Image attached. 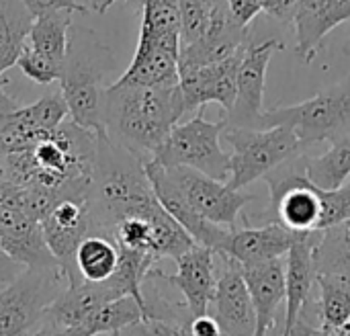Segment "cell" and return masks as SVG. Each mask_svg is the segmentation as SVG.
Instances as JSON below:
<instances>
[{
    "mask_svg": "<svg viewBox=\"0 0 350 336\" xmlns=\"http://www.w3.org/2000/svg\"><path fill=\"white\" fill-rule=\"evenodd\" d=\"M248 292L252 296V304L256 310L258 326L256 331L269 333L275 326V314L279 306L285 302V257L271 259L258 265L240 267Z\"/></svg>",
    "mask_w": 350,
    "mask_h": 336,
    "instance_id": "23",
    "label": "cell"
},
{
    "mask_svg": "<svg viewBox=\"0 0 350 336\" xmlns=\"http://www.w3.org/2000/svg\"><path fill=\"white\" fill-rule=\"evenodd\" d=\"M113 68V49L92 29L76 27L70 31L68 51L57 80L59 92L68 105L70 119L94 133H105V78Z\"/></svg>",
    "mask_w": 350,
    "mask_h": 336,
    "instance_id": "4",
    "label": "cell"
},
{
    "mask_svg": "<svg viewBox=\"0 0 350 336\" xmlns=\"http://www.w3.org/2000/svg\"><path fill=\"white\" fill-rule=\"evenodd\" d=\"M178 55L180 37L152 35L139 31L133 60L117 82L139 86L178 84Z\"/></svg>",
    "mask_w": 350,
    "mask_h": 336,
    "instance_id": "16",
    "label": "cell"
},
{
    "mask_svg": "<svg viewBox=\"0 0 350 336\" xmlns=\"http://www.w3.org/2000/svg\"><path fill=\"white\" fill-rule=\"evenodd\" d=\"M31 336H86L80 326L68 328V326H53V324H41Z\"/></svg>",
    "mask_w": 350,
    "mask_h": 336,
    "instance_id": "40",
    "label": "cell"
},
{
    "mask_svg": "<svg viewBox=\"0 0 350 336\" xmlns=\"http://www.w3.org/2000/svg\"><path fill=\"white\" fill-rule=\"evenodd\" d=\"M215 257H217L215 250L195 244L185 255L174 259V263H176L174 275H168V273L160 271L158 267H154L150 271V275L176 287L183 294L185 304L189 306L191 314L201 316V314L209 312V304H211L215 287H217Z\"/></svg>",
    "mask_w": 350,
    "mask_h": 336,
    "instance_id": "14",
    "label": "cell"
},
{
    "mask_svg": "<svg viewBox=\"0 0 350 336\" xmlns=\"http://www.w3.org/2000/svg\"><path fill=\"white\" fill-rule=\"evenodd\" d=\"M283 2H285V6H287V10H289V23H291V16H293V10H295L297 0H283Z\"/></svg>",
    "mask_w": 350,
    "mask_h": 336,
    "instance_id": "42",
    "label": "cell"
},
{
    "mask_svg": "<svg viewBox=\"0 0 350 336\" xmlns=\"http://www.w3.org/2000/svg\"><path fill=\"white\" fill-rule=\"evenodd\" d=\"M224 140L232 146L230 179L226 183L238 191L258 179H265L283 162L306 152L297 133L287 125L252 129L232 127L226 123Z\"/></svg>",
    "mask_w": 350,
    "mask_h": 336,
    "instance_id": "6",
    "label": "cell"
},
{
    "mask_svg": "<svg viewBox=\"0 0 350 336\" xmlns=\"http://www.w3.org/2000/svg\"><path fill=\"white\" fill-rule=\"evenodd\" d=\"M318 273H334L350 277V218L338 226L322 230L316 246Z\"/></svg>",
    "mask_w": 350,
    "mask_h": 336,
    "instance_id": "30",
    "label": "cell"
},
{
    "mask_svg": "<svg viewBox=\"0 0 350 336\" xmlns=\"http://www.w3.org/2000/svg\"><path fill=\"white\" fill-rule=\"evenodd\" d=\"M90 234H105L127 216L152 214L160 205L146 172V162L96 133V160L88 191Z\"/></svg>",
    "mask_w": 350,
    "mask_h": 336,
    "instance_id": "3",
    "label": "cell"
},
{
    "mask_svg": "<svg viewBox=\"0 0 350 336\" xmlns=\"http://www.w3.org/2000/svg\"><path fill=\"white\" fill-rule=\"evenodd\" d=\"M68 287L62 265L27 267L0 292V336H31L47 308Z\"/></svg>",
    "mask_w": 350,
    "mask_h": 336,
    "instance_id": "7",
    "label": "cell"
},
{
    "mask_svg": "<svg viewBox=\"0 0 350 336\" xmlns=\"http://www.w3.org/2000/svg\"><path fill=\"white\" fill-rule=\"evenodd\" d=\"M285 43L271 37L262 43H252L244 49L242 64L236 78V101L226 113V123L232 127L260 129L265 115V84L271 57L281 51Z\"/></svg>",
    "mask_w": 350,
    "mask_h": 336,
    "instance_id": "10",
    "label": "cell"
},
{
    "mask_svg": "<svg viewBox=\"0 0 350 336\" xmlns=\"http://www.w3.org/2000/svg\"><path fill=\"white\" fill-rule=\"evenodd\" d=\"M180 12V47L201 39L211 23L213 6L205 0H178Z\"/></svg>",
    "mask_w": 350,
    "mask_h": 336,
    "instance_id": "31",
    "label": "cell"
},
{
    "mask_svg": "<svg viewBox=\"0 0 350 336\" xmlns=\"http://www.w3.org/2000/svg\"><path fill=\"white\" fill-rule=\"evenodd\" d=\"M146 172H148V179L152 183V189L160 201V205L189 232V236L201 244V246H207L211 250L217 253L228 228L226 226H219V224H213L209 220H205L203 216H199L191 205L189 201L183 197V193L178 191V187L172 183V179L168 177L166 168L160 166L158 162L154 160H148L146 162Z\"/></svg>",
    "mask_w": 350,
    "mask_h": 336,
    "instance_id": "19",
    "label": "cell"
},
{
    "mask_svg": "<svg viewBox=\"0 0 350 336\" xmlns=\"http://www.w3.org/2000/svg\"><path fill=\"white\" fill-rule=\"evenodd\" d=\"M350 18V0H297L291 23L295 27V51L312 64L326 35Z\"/></svg>",
    "mask_w": 350,
    "mask_h": 336,
    "instance_id": "21",
    "label": "cell"
},
{
    "mask_svg": "<svg viewBox=\"0 0 350 336\" xmlns=\"http://www.w3.org/2000/svg\"><path fill=\"white\" fill-rule=\"evenodd\" d=\"M166 172L199 216L226 228H236L242 209L254 199L244 191L232 189L226 181L213 179L195 168L172 166L166 168Z\"/></svg>",
    "mask_w": 350,
    "mask_h": 336,
    "instance_id": "9",
    "label": "cell"
},
{
    "mask_svg": "<svg viewBox=\"0 0 350 336\" xmlns=\"http://www.w3.org/2000/svg\"><path fill=\"white\" fill-rule=\"evenodd\" d=\"M0 242L25 267L59 265L49 250L41 222L31 218L18 203V187H0Z\"/></svg>",
    "mask_w": 350,
    "mask_h": 336,
    "instance_id": "11",
    "label": "cell"
},
{
    "mask_svg": "<svg viewBox=\"0 0 350 336\" xmlns=\"http://www.w3.org/2000/svg\"><path fill=\"white\" fill-rule=\"evenodd\" d=\"M205 109L197 111L189 121L178 123L154 152L152 160L160 166H187L213 179H230V154L221 150L226 119L207 121Z\"/></svg>",
    "mask_w": 350,
    "mask_h": 336,
    "instance_id": "8",
    "label": "cell"
},
{
    "mask_svg": "<svg viewBox=\"0 0 350 336\" xmlns=\"http://www.w3.org/2000/svg\"><path fill=\"white\" fill-rule=\"evenodd\" d=\"M146 336H185L183 328L178 324L166 322V320H158V318H144L142 320Z\"/></svg>",
    "mask_w": 350,
    "mask_h": 336,
    "instance_id": "37",
    "label": "cell"
},
{
    "mask_svg": "<svg viewBox=\"0 0 350 336\" xmlns=\"http://www.w3.org/2000/svg\"><path fill=\"white\" fill-rule=\"evenodd\" d=\"M111 336H146V331H144L142 322H135V324H129L121 331H115Z\"/></svg>",
    "mask_w": 350,
    "mask_h": 336,
    "instance_id": "41",
    "label": "cell"
},
{
    "mask_svg": "<svg viewBox=\"0 0 350 336\" xmlns=\"http://www.w3.org/2000/svg\"><path fill=\"white\" fill-rule=\"evenodd\" d=\"M250 45V33L244 27H238L226 8V2L213 6L211 23L207 33L191 45L180 47L178 68H197L209 66L221 60H228Z\"/></svg>",
    "mask_w": 350,
    "mask_h": 336,
    "instance_id": "17",
    "label": "cell"
},
{
    "mask_svg": "<svg viewBox=\"0 0 350 336\" xmlns=\"http://www.w3.org/2000/svg\"><path fill=\"white\" fill-rule=\"evenodd\" d=\"M183 335L185 336H224L219 324L211 314H201V316H189L183 324Z\"/></svg>",
    "mask_w": 350,
    "mask_h": 336,
    "instance_id": "35",
    "label": "cell"
},
{
    "mask_svg": "<svg viewBox=\"0 0 350 336\" xmlns=\"http://www.w3.org/2000/svg\"><path fill=\"white\" fill-rule=\"evenodd\" d=\"M322 232H301L285 255V328L291 331L295 320L304 314L312 287L316 283V246Z\"/></svg>",
    "mask_w": 350,
    "mask_h": 336,
    "instance_id": "18",
    "label": "cell"
},
{
    "mask_svg": "<svg viewBox=\"0 0 350 336\" xmlns=\"http://www.w3.org/2000/svg\"><path fill=\"white\" fill-rule=\"evenodd\" d=\"M31 25L33 16L23 0H0V78L8 68L16 66Z\"/></svg>",
    "mask_w": 350,
    "mask_h": 336,
    "instance_id": "26",
    "label": "cell"
},
{
    "mask_svg": "<svg viewBox=\"0 0 350 336\" xmlns=\"http://www.w3.org/2000/svg\"><path fill=\"white\" fill-rule=\"evenodd\" d=\"M45 242L70 277L78 244L90 234V211L86 199H62L41 222Z\"/></svg>",
    "mask_w": 350,
    "mask_h": 336,
    "instance_id": "20",
    "label": "cell"
},
{
    "mask_svg": "<svg viewBox=\"0 0 350 336\" xmlns=\"http://www.w3.org/2000/svg\"><path fill=\"white\" fill-rule=\"evenodd\" d=\"M262 8V12L275 16L277 21H283V23H289V10L285 6L283 0H256Z\"/></svg>",
    "mask_w": 350,
    "mask_h": 336,
    "instance_id": "39",
    "label": "cell"
},
{
    "mask_svg": "<svg viewBox=\"0 0 350 336\" xmlns=\"http://www.w3.org/2000/svg\"><path fill=\"white\" fill-rule=\"evenodd\" d=\"M16 68L33 82L37 84H51L55 80H59V72L62 68L53 62H49L47 57L39 55L35 49H31L29 43L23 45L18 60H16Z\"/></svg>",
    "mask_w": 350,
    "mask_h": 336,
    "instance_id": "32",
    "label": "cell"
},
{
    "mask_svg": "<svg viewBox=\"0 0 350 336\" xmlns=\"http://www.w3.org/2000/svg\"><path fill=\"white\" fill-rule=\"evenodd\" d=\"M334 336H350V320L349 322H347V324H345V326H342V328H340V331H338V333H336V335Z\"/></svg>",
    "mask_w": 350,
    "mask_h": 336,
    "instance_id": "43",
    "label": "cell"
},
{
    "mask_svg": "<svg viewBox=\"0 0 350 336\" xmlns=\"http://www.w3.org/2000/svg\"><path fill=\"white\" fill-rule=\"evenodd\" d=\"M320 287V328L334 336L350 320V277L318 273Z\"/></svg>",
    "mask_w": 350,
    "mask_h": 336,
    "instance_id": "27",
    "label": "cell"
},
{
    "mask_svg": "<svg viewBox=\"0 0 350 336\" xmlns=\"http://www.w3.org/2000/svg\"><path fill=\"white\" fill-rule=\"evenodd\" d=\"M318 336H330L326 331H322V328H318Z\"/></svg>",
    "mask_w": 350,
    "mask_h": 336,
    "instance_id": "46",
    "label": "cell"
},
{
    "mask_svg": "<svg viewBox=\"0 0 350 336\" xmlns=\"http://www.w3.org/2000/svg\"><path fill=\"white\" fill-rule=\"evenodd\" d=\"M144 318V306L133 296H123L94 310L80 328L86 336L113 335L115 331L142 322Z\"/></svg>",
    "mask_w": 350,
    "mask_h": 336,
    "instance_id": "29",
    "label": "cell"
},
{
    "mask_svg": "<svg viewBox=\"0 0 350 336\" xmlns=\"http://www.w3.org/2000/svg\"><path fill=\"white\" fill-rule=\"evenodd\" d=\"M345 53H347V55H350V39L347 41V45H345Z\"/></svg>",
    "mask_w": 350,
    "mask_h": 336,
    "instance_id": "45",
    "label": "cell"
},
{
    "mask_svg": "<svg viewBox=\"0 0 350 336\" xmlns=\"http://www.w3.org/2000/svg\"><path fill=\"white\" fill-rule=\"evenodd\" d=\"M207 4H211V6H215V4H221V2H226V0H205Z\"/></svg>",
    "mask_w": 350,
    "mask_h": 336,
    "instance_id": "44",
    "label": "cell"
},
{
    "mask_svg": "<svg viewBox=\"0 0 350 336\" xmlns=\"http://www.w3.org/2000/svg\"><path fill=\"white\" fill-rule=\"evenodd\" d=\"M23 4L31 12L33 18L47 14V12H55V10H68V12H80V14L88 10V6L78 0H23Z\"/></svg>",
    "mask_w": 350,
    "mask_h": 336,
    "instance_id": "33",
    "label": "cell"
},
{
    "mask_svg": "<svg viewBox=\"0 0 350 336\" xmlns=\"http://www.w3.org/2000/svg\"><path fill=\"white\" fill-rule=\"evenodd\" d=\"M119 267V246L113 238L105 234H88L76 248L74 269L68 277V283L74 281H92L100 283L115 275Z\"/></svg>",
    "mask_w": 350,
    "mask_h": 336,
    "instance_id": "24",
    "label": "cell"
},
{
    "mask_svg": "<svg viewBox=\"0 0 350 336\" xmlns=\"http://www.w3.org/2000/svg\"><path fill=\"white\" fill-rule=\"evenodd\" d=\"M187 115L180 84L139 86L113 82L103 96L105 133L139 160L154 152Z\"/></svg>",
    "mask_w": 350,
    "mask_h": 336,
    "instance_id": "2",
    "label": "cell"
},
{
    "mask_svg": "<svg viewBox=\"0 0 350 336\" xmlns=\"http://www.w3.org/2000/svg\"><path fill=\"white\" fill-rule=\"evenodd\" d=\"M8 181L23 189H39L57 199H88L96 133L70 117L47 131L25 152L2 156Z\"/></svg>",
    "mask_w": 350,
    "mask_h": 336,
    "instance_id": "1",
    "label": "cell"
},
{
    "mask_svg": "<svg viewBox=\"0 0 350 336\" xmlns=\"http://www.w3.org/2000/svg\"><path fill=\"white\" fill-rule=\"evenodd\" d=\"M306 175L312 183L326 191L347 185L350 179V133L332 142L324 154L308 158Z\"/></svg>",
    "mask_w": 350,
    "mask_h": 336,
    "instance_id": "28",
    "label": "cell"
},
{
    "mask_svg": "<svg viewBox=\"0 0 350 336\" xmlns=\"http://www.w3.org/2000/svg\"><path fill=\"white\" fill-rule=\"evenodd\" d=\"M27 267L23 263H18L0 242V285H8L12 283Z\"/></svg>",
    "mask_w": 350,
    "mask_h": 336,
    "instance_id": "36",
    "label": "cell"
},
{
    "mask_svg": "<svg viewBox=\"0 0 350 336\" xmlns=\"http://www.w3.org/2000/svg\"><path fill=\"white\" fill-rule=\"evenodd\" d=\"M244 49L228 60L209 66L178 68V84L185 96L187 113H197L209 103H217L226 109V113L232 109L236 101V78Z\"/></svg>",
    "mask_w": 350,
    "mask_h": 336,
    "instance_id": "13",
    "label": "cell"
},
{
    "mask_svg": "<svg viewBox=\"0 0 350 336\" xmlns=\"http://www.w3.org/2000/svg\"><path fill=\"white\" fill-rule=\"evenodd\" d=\"M291 127L304 150L320 142H336L350 133V74L316 96L289 107H273L262 115V127Z\"/></svg>",
    "mask_w": 350,
    "mask_h": 336,
    "instance_id": "5",
    "label": "cell"
},
{
    "mask_svg": "<svg viewBox=\"0 0 350 336\" xmlns=\"http://www.w3.org/2000/svg\"><path fill=\"white\" fill-rule=\"evenodd\" d=\"M299 234L301 232H293L279 222L254 228L244 220L242 228H228L217 255L236 261L240 267H250L285 257Z\"/></svg>",
    "mask_w": 350,
    "mask_h": 336,
    "instance_id": "15",
    "label": "cell"
},
{
    "mask_svg": "<svg viewBox=\"0 0 350 336\" xmlns=\"http://www.w3.org/2000/svg\"><path fill=\"white\" fill-rule=\"evenodd\" d=\"M72 14L74 12H68V10H55V12L35 16L29 29V37H27V43L31 45V49H35L39 55L47 57L49 62L57 64L59 68L68 51Z\"/></svg>",
    "mask_w": 350,
    "mask_h": 336,
    "instance_id": "25",
    "label": "cell"
},
{
    "mask_svg": "<svg viewBox=\"0 0 350 336\" xmlns=\"http://www.w3.org/2000/svg\"><path fill=\"white\" fill-rule=\"evenodd\" d=\"M226 8H228L230 18L238 27H244V29H248L250 23L262 12L256 0H226Z\"/></svg>",
    "mask_w": 350,
    "mask_h": 336,
    "instance_id": "34",
    "label": "cell"
},
{
    "mask_svg": "<svg viewBox=\"0 0 350 336\" xmlns=\"http://www.w3.org/2000/svg\"><path fill=\"white\" fill-rule=\"evenodd\" d=\"M254 336H269V333H262V331H256V335Z\"/></svg>",
    "mask_w": 350,
    "mask_h": 336,
    "instance_id": "47",
    "label": "cell"
},
{
    "mask_svg": "<svg viewBox=\"0 0 350 336\" xmlns=\"http://www.w3.org/2000/svg\"><path fill=\"white\" fill-rule=\"evenodd\" d=\"M123 296L125 292L119 287V283L113 277L100 283H92L84 279L68 283V287L47 308L41 324L68 326V328L82 326L94 310Z\"/></svg>",
    "mask_w": 350,
    "mask_h": 336,
    "instance_id": "22",
    "label": "cell"
},
{
    "mask_svg": "<svg viewBox=\"0 0 350 336\" xmlns=\"http://www.w3.org/2000/svg\"><path fill=\"white\" fill-rule=\"evenodd\" d=\"M217 257L224 269L221 273L217 271V287L207 314L215 318L224 336H254L258 320L242 269L236 261L221 255Z\"/></svg>",
    "mask_w": 350,
    "mask_h": 336,
    "instance_id": "12",
    "label": "cell"
},
{
    "mask_svg": "<svg viewBox=\"0 0 350 336\" xmlns=\"http://www.w3.org/2000/svg\"><path fill=\"white\" fill-rule=\"evenodd\" d=\"M115 2H123L129 10H142V6H144L146 0H84V4H86L90 10L98 12V14L107 12Z\"/></svg>",
    "mask_w": 350,
    "mask_h": 336,
    "instance_id": "38",
    "label": "cell"
}]
</instances>
